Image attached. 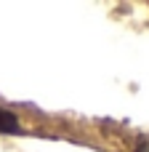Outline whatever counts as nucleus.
I'll use <instances>...</instances> for the list:
<instances>
[{
  "mask_svg": "<svg viewBox=\"0 0 149 152\" xmlns=\"http://www.w3.org/2000/svg\"><path fill=\"white\" fill-rule=\"evenodd\" d=\"M0 131H3V134H19L16 118H13L11 112H5V110H0Z\"/></svg>",
  "mask_w": 149,
  "mask_h": 152,
  "instance_id": "1",
  "label": "nucleus"
}]
</instances>
